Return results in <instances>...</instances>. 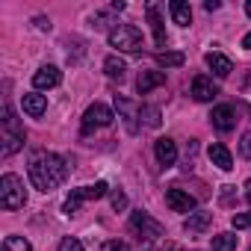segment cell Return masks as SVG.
I'll list each match as a JSON object with an SVG mask.
<instances>
[{
    "label": "cell",
    "instance_id": "obj_27",
    "mask_svg": "<svg viewBox=\"0 0 251 251\" xmlns=\"http://www.w3.org/2000/svg\"><path fill=\"white\" fill-rule=\"evenodd\" d=\"M142 115H145V124L148 127H160V112L154 106H142Z\"/></svg>",
    "mask_w": 251,
    "mask_h": 251
},
{
    "label": "cell",
    "instance_id": "obj_13",
    "mask_svg": "<svg viewBox=\"0 0 251 251\" xmlns=\"http://www.w3.org/2000/svg\"><path fill=\"white\" fill-rule=\"evenodd\" d=\"M115 106H118V112H121L124 124H127V130H130V133H136V118L142 115V109H139L133 100H127L124 95H115Z\"/></svg>",
    "mask_w": 251,
    "mask_h": 251
},
{
    "label": "cell",
    "instance_id": "obj_24",
    "mask_svg": "<svg viewBox=\"0 0 251 251\" xmlns=\"http://www.w3.org/2000/svg\"><path fill=\"white\" fill-rule=\"evenodd\" d=\"M3 251H33V248H30V242L24 236H6L3 239Z\"/></svg>",
    "mask_w": 251,
    "mask_h": 251
},
{
    "label": "cell",
    "instance_id": "obj_34",
    "mask_svg": "<svg viewBox=\"0 0 251 251\" xmlns=\"http://www.w3.org/2000/svg\"><path fill=\"white\" fill-rule=\"evenodd\" d=\"M242 48H245V50H251V33H248V36L242 39Z\"/></svg>",
    "mask_w": 251,
    "mask_h": 251
},
{
    "label": "cell",
    "instance_id": "obj_21",
    "mask_svg": "<svg viewBox=\"0 0 251 251\" xmlns=\"http://www.w3.org/2000/svg\"><path fill=\"white\" fill-rule=\"evenodd\" d=\"M103 71H106V77L109 80H124V74H127V65H124V59H118V56H106L103 59Z\"/></svg>",
    "mask_w": 251,
    "mask_h": 251
},
{
    "label": "cell",
    "instance_id": "obj_19",
    "mask_svg": "<svg viewBox=\"0 0 251 251\" xmlns=\"http://www.w3.org/2000/svg\"><path fill=\"white\" fill-rule=\"evenodd\" d=\"M163 83H166V74L163 71H142L139 80H136V89H139V95H148L151 89H157Z\"/></svg>",
    "mask_w": 251,
    "mask_h": 251
},
{
    "label": "cell",
    "instance_id": "obj_11",
    "mask_svg": "<svg viewBox=\"0 0 251 251\" xmlns=\"http://www.w3.org/2000/svg\"><path fill=\"white\" fill-rule=\"evenodd\" d=\"M166 204H169L175 213H192V210H195V198H192L189 192L177 189V186L166 189Z\"/></svg>",
    "mask_w": 251,
    "mask_h": 251
},
{
    "label": "cell",
    "instance_id": "obj_14",
    "mask_svg": "<svg viewBox=\"0 0 251 251\" xmlns=\"http://www.w3.org/2000/svg\"><path fill=\"white\" fill-rule=\"evenodd\" d=\"M204 62L210 65V71H213L216 77H227V74L233 71V62H230L225 53H219V50H210V53L204 56Z\"/></svg>",
    "mask_w": 251,
    "mask_h": 251
},
{
    "label": "cell",
    "instance_id": "obj_5",
    "mask_svg": "<svg viewBox=\"0 0 251 251\" xmlns=\"http://www.w3.org/2000/svg\"><path fill=\"white\" fill-rule=\"evenodd\" d=\"M106 183L103 180H98L95 186H80V189H71V195L65 198V204H62V213L65 216H71V213H77L86 201H98V198H103L106 195Z\"/></svg>",
    "mask_w": 251,
    "mask_h": 251
},
{
    "label": "cell",
    "instance_id": "obj_22",
    "mask_svg": "<svg viewBox=\"0 0 251 251\" xmlns=\"http://www.w3.org/2000/svg\"><path fill=\"white\" fill-rule=\"evenodd\" d=\"M236 239H239V236H233V233H216L210 251H233V248H236Z\"/></svg>",
    "mask_w": 251,
    "mask_h": 251
},
{
    "label": "cell",
    "instance_id": "obj_17",
    "mask_svg": "<svg viewBox=\"0 0 251 251\" xmlns=\"http://www.w3.org/2000/svg\"><path fill=\"white\" fill-rule=\"evenodd\" d=\"M169 12H172V18H175L177 27H189L192 24V6L186 3V0H172Z\"/></svg>",
    "mask_w": 251,
    "mask_h": 251
},
{
    "label": "cell",
    "instance_id": "obj_10",
    "mask_svg": "<svg viewBox=\"0 0 251 251\" xmlns=\"http://www.w3.org/2000/svg\"><path fill=\"white\" fill-rule=\"evenodd\" d=\"M62 83V71L56 68V65H42L36 74H33V86L39 89V92H45V89H56Z\"/></svg>",
    "mask_w": 251,
    "mask_h": 251
},
{
    "label": "cell",
    "instance_id": "obj_6",
    "mask_svg": "<svg viewBox=\"0 0 251 251\" xmlns=\"http://www.w3.org/2000/svg\"><path fill=\"white\" fill-rule=\"evenodd\" d=\"M112 109L106 103H92L86 112H83V133H92V130H100V127H109L112 124Z\"/></svg>",
    "mask_w": 251,
    "mask_h": 251
},
{
    "label": "cell",
    "instance_id": "obj_31",
    "mask_svg": "<svg viewBox=\"0 0 251 251\" xmlns=\"http://www.w3.org/2000/svg\"><path fill=\"white\" fill-rule=\"evenodd\" d=\"M204 9H207V12H216V9H219V0H207Z\"/></svg>",
    "mask_w": 251,
    "mask_h": 251
},
{
    "label": "cell",
    "instance_id": "obj_36",
    "mask_svg": "<svg viewBox=\"0 0 251 251\" xmlns=\"http://www.w3.org/2000/svg\"><path fill=\"white\" fill-rule=\"evenodd\" d=\"M248 251H251V248H248Z\"/></svg>",
    "mask_w": 251,
    "mask_h": 251
},
{
    "label": "cell",
    "instance_id": "obj_25",
    "mask_svg": "<svg viewBox=\"0 0 251 251\" xmlns=\"http://www.w3.org/2000/svg\"><path fill=\"white\" fill-rule=\"evenodd\" d=\"M230 225L236 230H251V213H233L230 216Z\"/></svg>",
    "mask_w": 251,
    "mask_h": 251
},
{
    "label": "cell",
    "instance_id": "obj_28",
    "mask_svg": "<svg viewBox=\"0 0 251 251\" xmlns=\"http://www.w3.org/2000/svg\"><path fill=\"white\" fill-rule=\"evenodd\" d=\"M100 251H130V245L121 242V239H106V242L100 245Z\"/></svg>",
    "mask_w": 251,
    "mask_h": 251
},
{
    "label": "cell",
    "instance_id": "obj_3",
    "mask_svg": "<svg viewBox=\"0 0 251 251\" xmlns=\"http://www.w3.org/2000/svg\"><path fill=\"white\" fill-rule=\"evenodd\" d=\"M27 204V189L18 175H3L0 177V207L3 210H21Z\"/></svg>",
    "mask_w": 251,
    "mask_h": 251
},
{
    "label": "cell",
    "instance_id": "obj_16",
    "mask_svg": "<svg viewBox=\"0 0 251 251\" xmlns=\"http://www.w3.org/2000/svg\"><path fill=\"white\" fill-rule=\"evenodd\" d=\"M207 154H210L213 166H219L222 172H230V169H233V157H230V151H227V148H225L222 142H213Z\"/></svg>",
    "mask_w": 251,
    "mask_h": 251
},
{
    "label": "cell",
    "instance_id": "obj_23",
    "mask_svg": "<svg viewBox=\"0 0 251 251\" xmlns=\"http://www.w3.org/2000/svg\"><path fill=\"white\" fill-rule=\"evenodd\" d=\"M157 65H163V68H180L183 65V53L180 50H166V53L157 56Z\"/></svg>",
    "mask_w": 251,
    "mask_h": 251
},
{
    "label": "cell",
    "instance_id": "obj_7",
    "mask_svg": "<svg viewBox=\"0 0 251 251\" xmlns=\"http://www.w3.org/2000/svg\"><path fill=\"white\" fill-rule=\"evenodd\" d=\"M130 227L139 233V239H148V242H154V239L163 236V225L157 219H151L148 213H142V210L130 216Z\"/></svg>",
    "mask_w": 251,
    "mask_h": 251
},
{
    "label": "cell",
    "instance_id": "obj_15",
    "mask_svg": "<svg viewBox=\"0 0 251 251\" xmlns=\"http://www.w3.org/2000/svg\"><path fill=\"white\" fill-rule=\"evenodd\" d=\"M21 106H24V112H27V115L42 118V115H45V109H48V98H45V95H39V92H30V95H24V98H21Z\"/></svg>",
    "mask_w": 251,
    "mask_h": 251
},
{
    "label": "cell",
    "instance_id": "obj_4",
    "mask_svg": "<svg viewBox=\"0 0 251 251\" xmlns=\"http://www.w3.org/2000/svg\"><path fill=\"white\" fill-rule=\"evenodd\" d=\"M109 45L118 48L121 53H139L142 50V33L133 24H118L109 30Z\"/></svg>",
    "mask_w": 251,
    "mask_h": 251
},
{
    "label": "cell",
    "instance_id": "obj_12",
    "mask_svg": "<svg viewBox=\"0 0 251 251\" xmlns=\"http://www.w3.org/2000/svg\"><path fill=\"white\" fill-rule=\"evenodd\" d=\"M154 154H157V163H160L163 169L175 166V163H177V145H175V139H169V136L157 139V142H154Z\"/></svg>",
    "mask_w": 251,
    "mask_h": 251
},
{
    "label": "cell",
    "instance_id": "obj_18",
    "mask_svg": "<svg viewBox=\"0 0 251 251\" xmlns=\"http://www.w3.org/2000/svg\"><path fill=\"white\" fill-rule=\"evenodd\" d=\"M148 24H151V30H154V42H157V48H166V27H163V18H160V9L151 3L148 6Z\"/></svg>",
    "mask_w": 251,
    "mask_h": 251
},
{
    "label": "cell",
    "instance_id": "obj_32",
    "mask_svg": "<svg viewBox=\"0 0 251 251\" xmlns=\"http://www.w3.org/2000/svg\"><path fill=\"white\" fill-rule=\"evenodd\" d=\"M36 27H39V30H50V21H45V18H36Z\"/></svg>",
    "mask_w": 251,
    "mask_h": 251
},
{
    "label": "cell",
    "instance_id": "obj_26",
    "mask_svg": "<svg viewBox=\"0 0 251 251\" xmlns=\"http://www.w3.org/2000/svg\"><path fill=\"white\" fill-rule=\"evenodd\" d=\"M56 251H86V248H83V242H80V239H74V236H65V239L59 242V248H56Z\"/></svg>",
    "mask_w": 251,
    "mask_h": 251
},
{
    "label": "cell",
    "instance_id": "obj_1",
    "mask_svg": "<svg viewBox=\"0 0 251 251\" xmlns=\"http://www.w3.org/2000/svg\"><path fill=\"white\" fill-rule=\"evenodd\" d=\"M27 172H30V180H33V186L39 192H53L59 183H65L71 166H68L65 157H59L53 151H36L30 157V169Z\"/></svg>",
    "mask_w": 251,
    "mask_h": 251
},
{
    "label": "cell",
    "instance_id": "obj_8",
    "mask_svg": "<svg viewBox=\"0 0 251 251\" xmlns=\"http://www.w3.org/2000/svg\"><path fill=\"white\" fill-rule=\"evenodd\" d=\"M189 95H192L195 100L207 103V100H213V98L219 95V86L213 83V77H207V74H198V77L192 80V86H189Z\"/></svg>",
    "mask_w": 251,
    "mask_h": 251
},
{
    "label": "cell",
    "instance_id": "obj_20",
    "mask_svg": "<svg viewBox=\"0 0 251 251\" xmlns=\"http://www.w3.org/2000/svg\"><path fill=\"white\" fill-rule=\"evenodd\" d=\"M210 222H213V213H189V219L183 222V230L186 233H201V230L210 227Z\"/></svg>",
    "mask_w": 251,
    "mask_h": 251
},
{
    "label": "cell",
    "instance_id": "obj_9",
    "mask_svg": "<svg viewBox=\"0 0 251 251\" xmlns=\"http://www.w3.org/2000/svg\"><path fill=\"white\" fill-rule=\"evenodd\" d=\"M210 121H213V127H216L219 133H230V130L236 127V112H233V106L222 103V106H216V109L210 112Z\"/></svg>",
    "mask_w": 251,
    "mask_h": 251
},
{
    "label": "cell",
    "instance_id": "obj_29",
    "mask_svg": "<svg viewBox=\"0 0 251 251\" xmlns=\"http://www.w3.org/2000/svg\"><path fill=\"white\" fill-rule=\"evenodd\" d=\"M239 154H242L245 160H251V133L242 136V142H239Z\"/></svg>",
    "mask_w": 251,
    "mask_h": 251
},
{
    "label": "cell",
    "instance_id": "obj_33",
    "mask_svg": "<svg viewBox=\"0 0 251 251\" xmlns=\"http://www.w3.org/2000/svg\"><path fill=\"white\" fill-rule=\"evenodd\" d=\"M245 201L251 204V180H245Z\"/></svg>",
    "mask_w": 251,
    "mask_h": 251
},
{
    "label": "cell",
    "instance_id": "obj_2",
    "mask_svg": "<svg viewBox=\"0 0 251 251\" xmlns=\"http://www.w3.org/2000/svg\"><path fill=\"white\" fill-rule=\"evenodd\" d=\"M0 127H3V136H0V154H3V160H9L12 154H18L21 148H24V139H27V133H24V127L18 124V118H15V112H12V106H3V118H0Z\"/></svg>",
    "mask_w": 251,
    "mask_h": 251
},
{
    "label": "cell",
    "instance_id": "obj_35",
    "mask_svg": "<svg viewBox=\"0 0 251 251\" xmlns=\"http://www.w3.org/2000/svg\"><path fill=\"white\" fill-rule=\"evenodd\" d=\"M245 15L251 18V0H248V3H245Z\"/></svg>",
    "mask_w": 251,
    "mask_h": 251
},
{
    "label": "cell",
    "instance_id": "obj_30",
    "mask_svg": "<svg viewBox=\"0 0 251 251\" xmlns=\"http://www.w3.org/2000/svg\"><path fill=\"white\" fill-rule=\"evenodd\" d=\"M112 207L124 210V207H127V195H124V192H112Z\"/></svg>",
    "mask_w": 251,
    "mask_h": 251
}]
</instances>
